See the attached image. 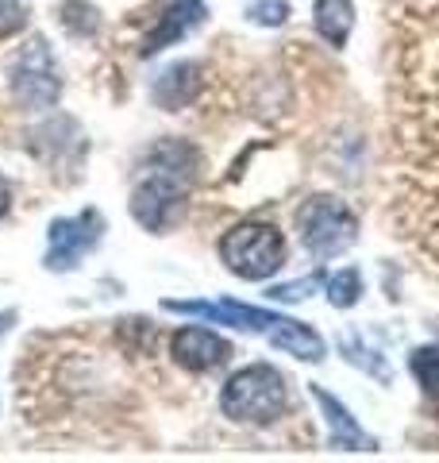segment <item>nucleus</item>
Instances as JSON below:
<instances>
[{"label": "nucleus", "instance_id": "nucleus-16", "mask_svg": "<svg viewBox=\"0 0 439 463\" xmlns=\"http://www.w3.org/2000/svg\"><path fill=\"white\" fill-rule=\"evenodd\" d=\"M27 20H32V5L27 0H0V39L20 35Z\"/></svg>", "mask_w": 439, "mask_h": 463}, {"label": "nucleus", "instance_id": "nucleus-10", "mask_svg": "<svg viewBox=\"0 0 439 463\" xmlns=\"http://www.w3.org/2000/svg\"><path fill=\"white\" fill-rule=\"evenodd\" d=\"M266 340L274 347H282V352L304 359V364H320L324 352H328L324 340H320V332H313L309 325H301V321H293V317H277V321L270 325V332H266Z\"/></svg>", "mask_w": 439, "mask_h": 463}, {"label": "nucleus", "instance_id": "nucleus-4", "mask_svg": "<svg viewBox=\"0 0 439 463\" xmlns=\"http://www.w3.org/2000/svg\"><path fill=\"white\" fill-rule=\"evenodd\" d=\"M297 232H301L304 251L313 259H335L355 243L359 221L340 197L320 194V197H309L297 209Z\"/></svg>", "mask_w": 439, "mask_h": 463}, {"label": "nucleus", "instance_id": "nucleus-12", "mask_svg": "<svg viewBox=\"0 0 439 463\" xmlns=\"http://www.w3.org/2000/svg\"><path fill=\"white\" fill-rule=\"evenodd\" d=\"M313 398L320 402V410L328 413V425H332V444L335 448H347V452H355V448H374V440L366 437V432L350 421V413L343 410L340 402H335L324 386H313Z\"/></svg>", "mask_w": 439, "mask_h": 463}, {"label": "nucleus", "instance_id": "nucleus-1", "mask_svg": "<svg viewBox=\"0 0 439 463\" xmlns=\"http://www.w3.org/2000/svg\"><path fill=\"white\" fill-rule=\"evenodd\" d=\"M197 178V151L189 143H158L146 155L139 185L131 194V216L146 232H166L185 209L189 185Z\"/></svg>", "mask_w": 439, "mask_h": 463}, {"label": "nucleus", "instance_id": "nucleus-18", "mask_svg": "<svg viewBox=\"0 0 439 463\" xmlns=\"http://www.w3.org/2000/svg\"><path fill=\"white\" fill-rule=\"evenodd\" d=\"M324 279H328V274H324V270H316V274H309V279L282 282V286H274V289H270V298H274V301H301V298H309L316 286H324Z\"/></svg>", "mask_w": 439, "mask_h": 463}, {"label": "nucleus", "instance_id": "nucleus-6", "mask_svg": "<svg viewBox=\"0 0 439 463\" xmlns=\"http://www.w3.org/2000/svg\"><path fill=\"white\" fill-rule=\"evenodd\" d=\"M100 232H105V221H100L97 209H85L78 216H62L54 221L51 232H47V270H70L78 267L85 255L97 248Z\"/></svg>", "mask_w": 439, "mask_h": 463}, {"label": "nucleus", "instance_id": "nucleus-8", "mask_svg": "<svg viewBox=\"0 0 439 463\" xmlns=\"http://www.w3.org/2000/svg\"><path fill=\"white\" fill-rule=\"evenodd\" d=\"M163 309L185 313V317H201V321H212V325L247 328V332H270V325L277 321V313L255 309V306H239V301H163Z\"/></svg>", "mask_w": 439, "mask_h": 463}, {"label": "nucleus", "instance_id": "nucleus-2", "mask_svg": "<svg viewBox=\"0 0 439 463\" xmlns=\"http://www.w3.org/2000/svg\"><path fill=\"white\" fill-rule=\"evenodd\" d=\"M285 379L270 364H251L236 371L220 390V410L239 425H270L285 413Z\"/></svg>", "mask_w": 439, "mask_h": 463}, {"label": "nucleus", "instance_id": "nucleus-13", "mask_svg": "<svg viewBox=\"0 0 439 463\" xmlns=\"http://www.w3.org/2000/svg\"><path fill=\"white\" fill-rule=\"evenodd\" d=\"M316 32L324 35L332 47H343L350 27H355V5L350 0H316Z\"/></svg>", "mask_w": 439, "mask_h": 463}, {"label": "nucleus", "instance_id": "nucleus-11", "mask_svg": "<svg viewBox=\"0 0 439 463\" xmlns=\"http://www.w3.org/2000/svg\"><path fill=\"white\" fill-rule=\"evenodd\" d=\"M201 66L197 62H178V66H170L163 78L154 81V100L163 109H185L189 100L197 97L201 90Z\"/></svg>", "mask_w": 439, "mask_h": 463}, {"label": "nucleus", "instance_id": "nucleus-19", "mask_svg": "<svg viewBox=\"0 0 439 463\" xmlns=\"http://www.w3.org/2000/svg\"><path fill=\"white\" fill-rule=\"evenodd\" d=\"M12 209V185L5 182V178H0V216H5Z\"/></svg>", "mask_w": 439, "mask_h": 463}, {"label": "nucleus", "instance_id": "nucleus-9", "mask_svg": "<svg viewBox=\"0 0 439 463\" xmlns=\"http://www.w3.org/2000/svg\"><path fill=\"white\" fill-rule=\"evenodd\" d=\"M201 20H204V0H173L163 12V20L154 24V32L143 39V54H158L163 47H170V43L185 39Z\"/></svg>", "mask_w": 439, "mask_h": 463}, {"label": "nucleus", "instance_id": "nucleus-15", "mask_svg": "<svg viewBox=\"0 0 439 463\" xmlns=\"http://www.w3.org/2000/svg\"><path fill=\"white\" fill-rule=\"evenodd\" d=\"M324 286H328V301L335 309H350L362 294V274L355 267H347L340 274H332V279H324Z\"/></svg>", "mask_w": 439, "mask_h": 463}, {"label": "nucleus", "instance_id": "nucleus-3", "mask_svg": "<svg viewBox=\"0 0 439 463\" xmlns=\"http://www.w3.org/2000/svg\"><path fill=\"white\" fill-rule=\"evenodd\" d=\"M220 259L231 274H239L247 282H262L285 263V240L282 232L266 221H243L224 232L220 240Z\"/></svg>", "mask_w": 439, "mask_h": 463}, {"label": "nucleus", "instance_id": "nucleus-5", "mask_svg": "<svg viewBox=\"0 0 439 463\" xmlns=\"http://www.w3.org/2000/svg\"><path fill=\"white\" fill-rule=\"evenodd\" d=\"M8 81H12V97H16L23 109H51L58 93H62V78H58L51 43L47 39L23 43L16 58L8 62Z\"/></svg>", "mask_w": 439, "mask_h": 463}, {"label": "nucleus", "instance_id": "nucleus-7", "mask_svg": "<svg viewBox=\"0 0 439 463\" xmlns=\"http://www.w3.org/2000/svg\"><path fill=\"white\" fill-rule=\"evenodd\" d=\"M170 355H173V364L185 367V371H193V374H209L216 367H224L228 359H231V344L224 336H216L212 328H197V325H189V328H178L173 332V340H170Z\"/></svg>", "mask_w": 439, "mask_h": 463}, {"label": "nucleus", "instance_id": "nucleus-17", "mask_svg": "<svg viewBox=\"0 0 439 463\" xmlns=\"http://www.w3.org/2000/svg\"><path fill=\"white\" fill-rule=\"evenodd\" d=\"M289 16V0H251L247 5V20L258 27H282Z\"/></svg>", "mask_w": 439, "mask_h": 463}, {"label": "nucleus", "instance_id": "nucleus-14", "mask_svg": "<svg viewBox=\"0 0 439 463\" xmlns=\"http://www.w3.org/2000/svg\"><path fill=\"white\" fill-rule=\"evenodd\" d=\"M413 374H416V383L424 386V394L439 402V340L413 352Z\"/></svg>", "mask_w": 439, "mask_h": 463}]
</instances>
